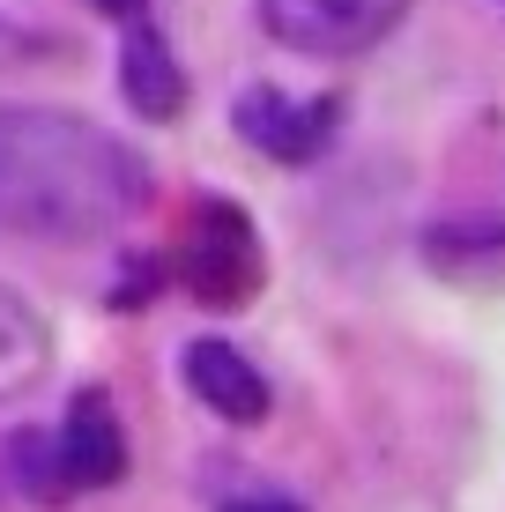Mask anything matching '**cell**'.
Listing matches in <instances>:
<instances>
[{
    "label": "cell",
    "mask_w": 505,
    "mask_h": 512,
    "mask_svg": "<svg viewBox=\"0 0 505 512\" xmlns=\"http://www.w3.org/2000/svg\"><path fill=\"white\" fill-rule=\"evenodd\" d=\"M149 201V171L127 141L75 112H0V231L90 245Z\"/></svg>",
    "instance_id": "cell-1"
},
{
    "label": "cell",
    "mask_w": 505,
    "mask_h": 512,
    "mask_svg": "<svg viewBox=\"0 0 505 512\" xmlns=\"http://www.w3.org/2000/svg\"><path fill=\"white\" fill-rule=\"evenodd\" d=\"M409 0H260V23L275 45L312 52V60H350V52L379 45L402 23Z\"/></svg>",
    "instance_id": "cell-2"
},
{
    "label": "cell",
    "mask_w": 505,
    "mask_h": 512,
    "mask_svg": "<svg viewBox=\"0 0 505 512\" xmlns=\"http://www.w3.org/2000/svg\"><path fill=\"white\" fill-rule=\"evenodd\" d=\"M186 290L201 297V305H238V297L260 282V245H253V223L238 216V208L208 201L194 216V238H186Z\"/></svg>",
    "instance_id": "cell-3"
},
{
    "label": "cell",
    "mask_w": 505,
    "mask_h": 512,
    "mask_svg": "<svg viewBox=\"0 0 505 512\" xmlns=\"http://www.w3.org/2000/svg\"><path fill=\"white\" fill-rule=\"evenodd\" d=\"M238 134L275 164H305L335 134V104L327 97H283V90H246L238 97Z\"/></svg>",
    "instance_id": "cell-4"
},
{
    "label": "cell",
    "mask_w": 505,
    "mask_h": 512,
    "mask_svg": "<svg viewBox=\"0 0 505 512\" xmlns=\"http://www.w3.org/2000/svg\"><path fill=\"white\" fill-rule=\"evenodd\" d=\"M60 468L67 490H112L127 475V431H119L104 394H75V409L60 423Z\"/></svg>",
    "instance_id": "cell-5"
},
{
    "label": "cell",
    "mask_w": 505,
    "mask_h": 512,
    "mask_svg": "<svg viewBox=\"0 0 505 512\" xmlns=\"http://www.w3.org/2000/svg\"><path fill=\"white\" fill-rule=\"evenodd\" d=\"M186 386H194L223 423H260L268 416V379H260L253 357H238L231 342H194L186 349Z\"/></svg>",
    "instance_id": "cell-6"
},
{
    "label": "cell",
    "mask_w": 505,
    "mask_h": 512,
    "mask_svg": "<svg viewBox=\"0 0 505 512\" xmlns=\"http://www.w3.org/2000/svg\"><path fill=\"white\" fill-rule=\"evenodd\" d=\"M119 90L142 119H179L186 112V75L179 60H171V45L156 38V30H134L127 52H119Z\"/></svg>",
    "instance_id": "cell-7"
},
{
    "label": "cell",
    "mask_w": 505,
    "mask_h": 512,
    "mask_svg": "<svg viewBox=\"0 0 505 512\" xmlns=\"http://www.w3.org/2000/svg\"><path fill=\"white\" fill-rule=\"evenodd\" d=\"M45 364H52V334H45V320L8 290V282H0V401L23 394V386H38Z\"/></svg>",
    "instance_id": "cell-8"
},
{
    "label": "cell",
    "mask_w": 505,
    "mask_h": 512,
    "mask_svg": "<svg viewBox=\"0 0 505 512\" xmlns=\"http://www.w3.org/2000/svg\"><path fill=\"white\" fill-rule=\"evenodd\" d=\"M231 512H305V505H290V498H246V505H231Z\"/></svg>",
    "instance_id": "cell-9"
},
{
    "label": "cell",
    "mask_w": 505,
    "mask_h": 512,
    "mask_svg": "<svg viewBox=\"0 0 505 512\" xmlns=\"http://www.w3.org/2000/svg\"><path fill=\"white\" fill-rule=\"evenodd\" d=\"M90 8H104V15H134L142 0H90Z\"/></svg>",
    "instance_id": "cell-10"
}]
</instances>
